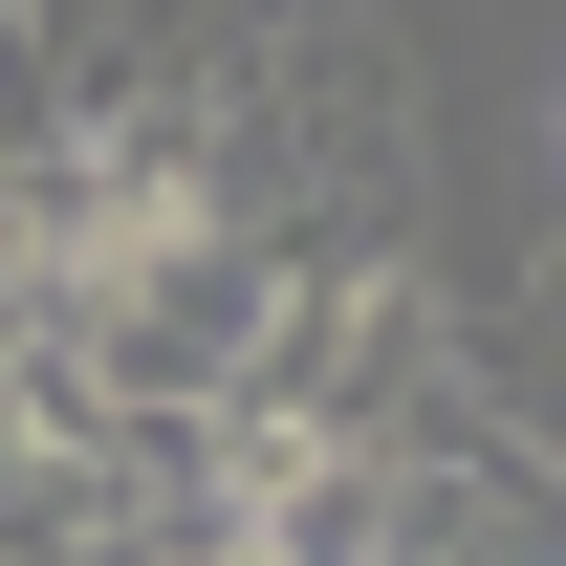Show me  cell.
Listing matches in <instances>:
<instances>
[{
  "instance_id": "6da1fadb",
  "label": "cell",
  "mask_w": 566,
  "mask_h": 566,
  "mask_svg": "<svg viewBox=\"0 0 566 566\" xmlns=\"http://www.w3.org/2000/svg\"><path fill=\"white\" fill-rule=\"evenodd\" d=\"M153 523V415L87 349L0 327V566H132Z\"/></svg>"
}]
</instances>
